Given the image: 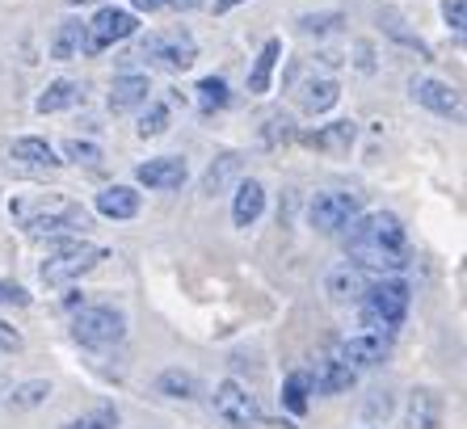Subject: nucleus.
Instances as JSON below:
<instances>
[{"label": "nucleus", "instance_id": "obj_1", "mask_svg": "<svg viewBox=\"0 0 467 429\" xmlns=\"http://www.w3.org/2000/svg\"><path fill=\"white\" fill-rule=\"evenodd\" d=\"M409 299H413L409 282H400V278L370 282L367 295L358 299L367 333H396V329L404 324V316H409Z\"/></svg>", "mask_w": 467, "mask_h": 429}, {"label": "nucleus", "instance_id": "obj_2", "mask_svg": "<svg viewBox=\"0 0 467 429\" xmlns=\"http://www.w3.org/2000/svg\"><path fill=\"white\" fill-rule=\"evenodd\" d=\"M93 227V214L80 203H64V198H51L34 214H26V236L30 240H59V236H85Z\"/></svg>", "mask_w": 467, "mask_h": 429}, {"label": "nucleus", "instance_id": "obj_3", "mask_svg": "<svg viewBox=\"0 0 467 429\" xmlns=\"http://www.w3.org/2000/svg\"><path fill=\"white\" fill-rule=\"evenodd\" d=\"M106 257H109V248L88 245V240H67V245H55V253L38 269V278L47 287H64V282H77L85 274H93Z\"/></svg>", "mask_w": 467, "mask_h": 429}, {"label": "nucleus", "instance_id": "obj_4", "mask_svg": "<svg viewBox=\"0 0 467 429\" xmlns=\"http://www.w3.org/2000/svg\"><path fill=\"white\" fill-rule=\"evenodd\" d=\"M127 337V316L109 303H85L72 316V341L85 350H109Z\"/></svg>", "mask_w": 467, "mask_h": 429}, {"label": "nucleus", "instance_id": "obj_5", "mask_svg": "<svg viewBox=\"0 0 467 429\" xmlns=\"http://www.w3.org/2000/svg\"><path fill=\"white\" fill-rule=\"evenodd\" d=\"M140 59L148 68H161V72H190L198 59V43L190 30H156L148 38H140Z\"/></svg>", "mask_w": 467, "mask_h": 429}, {"label": "nucleus", "instance_id": "obj_6", "mask_svg": "<svg viewBox=\"0 0 467 429\" xmlns=\"http://www.w3.org/2000/svg\"><path fill=\"white\" fill-rule=\"evenodd\" d=\"M409 236H404L400 214L391 211H367L346 227V248H388V253H404Z\"/></svg>", "mask_w": 467, "mask_h": 429}, {"label": "nucleus", "instance_id": "obj_7", "mask_svg": "<svg viewBox=\"0 0 467 429\" xmlns=\"http://www.w3.org/2000/svg\"><path fill=\"white\" fill-rule=\"evenodd\" d=\"M358 214H362V198H358V194L325 190V194H316L312 206H307V224H312L320 236H337V232H346Z\"/></svg>", "mask_w": 467, "mask_h": 429}, {"label": "nucleus", "instance_id": "obj_8", "mask_svg": "<svg viewBox=\"0 0 467 429\" xmlns=\"http://www.w3.org/2000/svg\"><path fill=\"white\" fill-rule=\"evenodd\" d=\"M135 30H140V22H135V13L130 9L101 5L98 17L85 22V55H101L114 43H127V38H135Z\"/></svg>", "mask_w": 467, "mask_h": 429}, {"label": "nucleus", "instance_id": "obj_9", "mask_svg": "<svg viewBox=\"0 0 467 429\" xmlns=\"http://www.w3.org/2000/svg\"><path fill=\"white\" fill-rule=\"evenodd\" d=\"M211 404H215V417L223 421L228 429H257L261 425L257 400H253L249 387H240L236 379H223V383H215V396H211Z\"/></svg>", "mask_w": 467, "mask_h": 429}, {"label": "nucleus", "instance_id": "obj_10", "mask_svg": "<svg viewBox=\"0 0 467 429\" xmlns=\"http://www.w3.org/2000/svg\"><path fill=\"white\" fill-rule=\"evenodd\" d=\"M391 350V333H354L333 350L337 362H346L349 371H367V366H379Z\"/></svg>", "mask_w": 467, "mask_h": 429}, {"label": "nucleus", "instance_id": "obj_11", "mask_svg": "<svg viewBox=\"0 0 467 429\" xmlns=\"http://www.w3.org/2000/svg\"><path fill=\"white\" fill-rule=\"evenodd\" d=\"M135 182L156 194L182 190V185L190 182V164H185L182 156H156V161H143L140 169H135Z\"/></svg>", "mask_w": 467, "mask_h": 429}, {"label": "nucleus", "instance_id": "obj_12", "mask_svg": "<svg viewBox=\"0 0 467 429\" xmlns=\"http://www.w3.org/2000/svg\"><path fill=\"white\" fill-rule=\"evenodd\" d=\"M409 93H413L417 106L434 110V114H442V119H463V101H459V89H451L446 80H434V76H417L413 85H409Z\"/></svg>", "mask_w": 467, "mask_h": 429}, {"label": "nucleus", "instance_id": "obj_13", "mask_svg": "<svg viewBox=\"0 0 467 429\" xmlns=\"http://www.w3.org/2000/svg\"><path fill=\"white\" fill-rule=\"evenodd\" d=\"M304 140V148L312 152H325V156H346L349 148H354V140H358V122H328V127H316V131H304L299 135Z\"/></svg>", "mask_w": 467, "mask_h": 429}, {"label": "nucleus", "instance_id": "obj_14", "mask_svg": "<svg viewBox=\"0 0 467 429\" xmlns=\"http://www.w3.org/2000/svg\"><path fill=\"white\" fill-rule=\"evenodd\" d=\"M148 93H152V80L143 72H122L109 80V97L106 106L114 110V114H127V110H140L143 101H148Z\"/></svg>", "mask_w": 467, "mask_h": 429}, {"label": "nucleus", "instance_id": "obj_15", "mask_svg": "<svg viewBox=\"0 0 467 429\" xmlns=\"http://www.w3.org/2000/svg\"><path fill=\"white\" fill-rule=\"evenodd\" d=\"M367 287H370V274L358 269L354 261H349V266H337L325 278V290H328V299L333 303H358L362 295H367Z\"/></svg>", "mask_w": 467, "mask_h": 429}, {"label": "nucleus", "instance_id": "obj_16", "mask_svg": "<svg viewBox=\"0 0 467 429\" xmlns=\"http://www.w3.org/2000/svg\"><path fill=\"white\" fill-rule=\"evenodd\" d=\"M265 211V185L257 177H244L236 182V194H232V224L236 227H253Z\"/></svg>", "mask_w": 467, "mask_h": 429}, {"label": "nucleus", "instance_id": "obj_17", "mask_svg": "<svg viewBox=\"0 0 467 429\" xmlns=\"http://www.w3.org/2000/svg\"><path fill=\"white\" fill-rule=\"evenodd\" d=\"M93 206H98L101 219H135L143 211V194L135 185H106Z\"/></svg>", "mask_w": 467, "mask_h": 429}, {"label": "nucleus", "instance_id": "obj_18", "mask_svg": "<svg viewBox=\"0 0 467 429\" xmlns=\"http://www.w3.org/2000/svg\"><path fill=\"white\" fill-rule=\"evenodd\" d=\"M80 101H85V89H80V80H67V76H59V80H51L43 93L34 97V114H59V110H77Z\"/></svg>", "mask_w": 467, "mask_h": 429}, {"label": "nucleus", "instance_id": "obj_19", "mask_svg": "<svg viewBox=\"0 0 467 429\" xmlns=\"http://www.w3.org/2000/svg\"><path fill=\"white\" fill-rule=\"evenodd\" d=\"M307 379H312V396H341V392L354 387L358 371H349V366L337 362V358H325V362L316 366Z\"/></svg>", "mask_w": 467, "mask_h": 429}, {"label": "nucleus", "instance_id": "obj_20", "mask_svg": "<svg viewBox=\"0 0 467 429\" xmlns=\"http://www.w3.org/2000/svg\"><path fill=\"white\" fill-rule=\"evenodd\" d=\"M9 156L17 164H26V169H59V152L51 148L47 140H38V135H22V140L9 143Z\"/></svg>", "mask_w": 467, "mask_h": 429}, {"label": "nucleus", "instance_id": "obj_21", "mask_svg": "<svg viewBox=\"0 0 467 429\" xmlns=\"http://www.w3.org/2000/svg\"><path fill=\"white\" fill-rule=\"evenodd\" d=\"M240 173H244V156L240 152H223L211 161V169L202 173V194L215 198V194H228L232 182H240Z\"/></svg>", "mask_w": 467, "mask_h": 429}, {"label": "nucleus", "instance_id": "obj_22", "mask_svg": "<svg viewBox=\"0 0 467 429\" xmlns=\"http://www.w3.org/2000/svg\"><path fill=\"white\" fill-rule=\"evenodd\" d=\"M278 59H283V38H265L261 51H257V59H253V72H249V93L253 97L270 93L274 72H278Z\"/></svg>", "mask_w": 467, "mask_h": 429}, {"label": "nucleus", "instance_id": "obj_23", "mask_svg": "<svg viewBox=\"0 0 467 429\" xmlns=\"http://www.w3.org/2000/svg\"><path fill=\"white\" fill-rule=\"evenodd\" d=\"M442 396H438L434 387H413V396H409V425L413 429H438L442 425Z\"/></svg>", "mask_w": 467, "mask_h": 429}, {"label": "nucleus", "instance_id": "obj_24", "mask_svg": "<svg viewBox=\"0 0 467 429\" xmlns=\"http://www.w3.org/2000/svg\"><path fill=\"white\" fill-rule=\"evenodd\" d=\"M85 51V22L80 17H64V22L55 26V38H51V59L67 64V59H77Z\"/></svg>", "mask_w": 467, "mask_h": 429}, {"label": "nucleus", "instance_id": "obj_25", "mask_svg": "<svg viewBox=\"0 0 467 429\" xmlns=\"http://www.w3.org/2000/svg\"><path fill=\"white\" fill-rule=\"evenodd\" d=\"M337 101H341V85L333 80V76H316V80H307L304 97H299V106H304L307 114H328Z\"/></svg>", "mask_w": 467, "mask_h": 429}, {"label": "nucleus", "instance_id": "obj_26", "mask_svg": "<svg viewBox=\"0 0 467 429\" xmlns=\"http://www.w3.org/2000/svg\"><path fill=\"white\" fill-rule=\"evenodd\" d=\"M349 261L358 269H375V274H404L409 257L404 253H388V248H346Z\"/></svg>", "mask_w": 467, "mask_h": 429}, {"label": "nucleus", "instance_id": "obj_27", "mask_svg": "<svg viewBox=\"0 0 467 429\" xmlns=\"http://www.w3.org/2000/svg\"><path fill=\"white\" fill-rule=\"evenodd\" d=\"M47 396H51V379H26V383H13L9 387L5 408H13V413H30V408L47 404Z\"/></svg>", "mask_w": 467, "mask_h": 429}, {"label": "nucleus", "instance_id": "obj_28", "mask_svg": "<svg viewBox=\"0 0 467 429\" xmlns=\"http://www.w3.org/2000/svg\"><path fill=\"white\" fill-rule=\"evenodd\" d=\"M156 392L169 400H194L198 396V375L194 371H182V366H169L156 375Z\"/></svg>", "mask_w": 467, "mask_h": 429}, {"label": "nucleus", "instance_id": "obj_29", "mask_svg": "<svg viewBox=\"0 0 467 429\" xmlns=\"http://www.w3.org/2000/svg\"><path fill=\"white\" fill-rule=\"evenodd\" d=\"M143 114H140V127H135V135L140 140H161L164 131L173 127V110H169V101H143Z\"/></svg>", "mask_w": 467, "mask_h": 429}, {"label": "nucleus", "instance_id": "obj_30", "mask_svg": "<svg viewBox=\"0 0 467 429\" xmlns=\"http://www.w3.org/2000/svg\"><path fill=\"white\" fill-rule=\"evenodd\" d=\"M194 93H198V114H207V119L232 101V89H228V80H223V76H202Z\"/></svg>", "mask_w": 467, "mask_h": 429}, {"label": "nucleus", "instance_id": "obj_31", "mask_svg": "<svg viewBox=\"0 0 467 429\" xmlns=\"http://www.w3.org/2000/svg\"><path fill=\"white\" fill-rule=\"evenodd\" d=\"M307 396H312V379H307V371H291V375L283 379V408L291 413V417H304Z\"/></svg>", "mask_w": 467, "mask_h": 429}, {"label": "nucleus", "instance_id": "obj_32", "mask_svg": "<svg viewBox=\"0 0 467 429\" xmlns=\"http://www.w3.org/2000/svg\"><path fill=\"white\" fill-rule=\"evenodd\" d=\"M295 140V119L283 114V110H270L265 119H261V143L265 148H278V143H291Z\"/></svg>", "mask_w": 467, "mask_h": 429}, {"label": "nucleus", "instance_id": "obj_33", "mask_svg": "<svg viewBox=\"0 0 467 429\" xmlns=\"http://www.w3.org/2000/svg\"><path fill=\"white\" fill-rule=\"evenodd\" d=\"M64 164H101L106 161V152H101V143L93 140H64Z\"/></svg>", "mask_w": 467, "mask_h": 429}, {"label": "nucleus", "instance_id": "obj_34", "mask_svg": "<svg viewBox=\"0 0 467 429\" xmlns=\"http://www.w3.org/2000/svg\"><path fill=\"white\" fill-rule=\"evenodd\" d=\"M337 26H346L341 13H304V17H299V30H304L307 38H325V34H333Z\"/></svg>", "mask_w": 467, "mask_h": 429}, {"label": "nucleus", "instance_id": "obj_35", "mask_svg": "<svg viewBox=\"0 0 467 429\" xmlns=\"http://www.w3.org/2000/svg\"><path fill=\"white\" fill-rule=\"evenodd\" d=\"M114 425H119V408H114V404H101V408H93V413H85V417L59 425V429H114Z\"/></svg>", "mask_w": 467, "mask_h": 429}, {"label": "nucleus", "instance_id": "obj_36", "mask_svg": "<svg viewBox=\"0 0 467 429\" xmlns=\"http://www.w3.org/2000/svg\"><path fill=\"white\" fill-rule=\"evenodd\" d=\"M391 408H396V400H391V392H375V396L367 400V404H362V417L367 421H388L391 417Z\"/></svg>", "mask_w": 467, "mask_h": 429}, {"label": "nucleus", "instance_id": "obj_37", "mask_svg": "<svg viewBox=\"0 0 467 429\" xmlns=\"http://www.w3.org/2000/svg\"><path fill=\"white\" fill-rule=\"evenodd\" d=\"M442 17H446V26L455 34H463V26H467V5L463 0H442Z\"/></svg>", "mask_w": 467, "mask_h": 429}, {"label": "nucleus", "instance_id": "obj_38", "mask_svg": "<svg viewBox=\"0 0 467 429\" xmlns=\"http://www.w3.org/2000/svg\"><path fill=\"white\" fill-rule=\"evenodd\" d=\"M17 350H22V333H17V329H9V324H0V358L17 354Z\"/></svg>", "mask_w": 467, "mask_h": 429}, {"label": "nucleus", "instance_id": "obj_39", "mask_svg": "<svg viewBox=\"0 0 467 429\" xmlns=\"http://www.w3.org/2000/svg\"><path fill=\"white\" fill-rule=\"evenodd\" d=\"M0 303H17V308H26V303H30V295H26L17 282H0Z\"/></svg>", "mask_w": 467, "mask_h": 429}, {"label": "nucleus", "instance_id": "obj_40", "mask_svg": "<svg viewBox=\"0 0 467 429\" xmlns=\"http://www.w3.org/2000/svg\"><path fill=\"white\" fill-rule=\"evenodd\" d=\"M130 9H135V13H161L164 0H130Z\"/></svg>", "mask_w": 467, "mask_h": 429}, {"label": "nucleus", "instance_id": "obj_41", "mask_svg": "<svg viewBox=\"0 0 467 429\" xmlns=\"http://www.w3.org/2000/svg\"><path fill=\"white\" fill-rule=\"evenodd\" d=\"M164 9H177V13H190V9H202V0H164Z\"/></svg>", "mask_w": 467, "mask_h": 429}, {"label": "nucleus", "instance_id": "obj_42", "mask_svg": "<svg viewBox=\"0 0 467 429\" xmlns=\"http://www.w3.org/2000/svg\"><path fill=\"white\" fill-rule=\"evenodd\" d=\"M240 0H215V13H228V9H236Z\"/></svg>", "mask_w": 467, "mask_h": 429}, {"label": "nucleus", "instance_id": "obj_43", "mask_svg": "<svg viewBox=\"0 0 467 429\" xmlns=\"http://www.w3.org/2000/svg\"><path fill=\"white\" fill-rule=\"evenodd\" d=\"M72 5H106V0H72Z\"/></svg>", "mask_w": 467, "mask_h": 429}, {"label": "nucleus", "instance_id": "obj_44", "mask_svg": "<svg viewBox=\"0 0 467 429\" xmlns=\"http://www.w3.org/2000/svg\"><path fill=\"white\" fill-rule=\"evenodd\" d=\"M5 387H9V383H0V392H5Z\"/></svg>", "mask_w": 467, "mask_h": 429}]
</instances>
